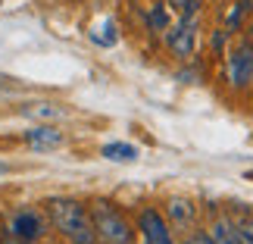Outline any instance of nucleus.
<instances>
[{
	"label": "nucleus",
	"mask_w": 253,
	"mask_h": 244,
	"mask_svg": "<svg viewBox=\"0 0 253 244\" xmlns=\"http://www.w3.org/2000/svg\"><path fill=\"white\" fill-rule=\"evenodd\" d=\"M47 213H50V222L56 226V232H63L72 244H94L97 232L94 222L87 216V210L79 200L72 197H50L47 200Z\"/></svg>",
	"instance_id": "f257e3e1"
},
{
	"label": "nucleus",
	"mask_w": 253,
	"mask_h": 244,
	"mask_svg": "<svg viewBox=\"0 0 253 244\" xmlns=\"http://www.w3.org/2000/svg\"><path fill=\"white\" fill-rule=\"evenodd\" d=\"M91 222L97 232V241L100 244H134V232L131 226L122 219V213L106 200H97L91 210Z\"/></svg>",
	"instance_id": "f03ea898"
},
{
	"label": "nucleus",
	"mask_w": 253,
	"mask_h": 244,
	"mask_svg": "<svg viewBox=\"0 0 253 244\" xmlns=\"http://www.w3.org/2000/svg\"><path fill=\"white\" fill-rule=\"evenodd\" d=\"M225 72H228L231 88H247L253 82V47L247 41H241V44H235L228 50Z\"/></svg>",
	"instance_id": "7ed1b4c3"
},
{
	"label": "nucleus",
	"mask_w": 253,
	"mask_h": 244,
	"mask_svg": "<svg viewBox=\"0 0 253 244\" xmlns=\"http://www.w3.org/2000/svg\"><path fill=\"white\" fill-rule=\"evenodd\" d=\"M197 16H181V22L172 28L166 35V44L175 56H181V60H188L194 53V47H197V22H194Z\"/></svg>",
	"instance_id": "20e7f679"
},
{
	"label": "nucleus",
	"mask_w": 253,
	"mask_h": 244,
	"mask_svg": "<svg viewBox=\"0 0 253 244\" xmlns=\"http://www.w3.org/2000/svg\"><path fill=\"white\" fill-rule=\"evenodd\" d=\"M9 235L19 238V241H38L44 235V219L35 210H19L9 219Z\"/></svg>",
	"instance_id": "39448f33"
},
{
	"label": "nucleus",
	"mask_w": 253,
	"mask_h": 244,
	"mask_svg": "<svg viewBox=\"0 0 253 244\" xmlns=\"http://www.w3.org/2000/svg\"><path fill=\"white\" fill-rule=\"evenodd\" d=\"M138 226L144 232V244H175L172 235H169V229H166V219H163L157 210H144Z\"/></svg>",
	"instance_id": "423d86ee"
},
{
	"label": "nucleus",
	"mask_w": 253,
	"mask_h": 244,
	"mask_svg": "<svg viewBox=\"0 0 253 244\" xmlns=\"http://www.w3.org/2000/svg\"><path fill=\"white\" fill-rule=\"evenodd\" d=\"M25 144L35 150H53L63 144V132H56L53 125H35L25 132Z\"/></svg>",
	"instance_id": "0eeeda50"
},
{
	"label": "nucleus",
	"mask_w": 253,
	"mask_h": 244,
	"mask_svg": "<svg viewBox=\"0 0 253 244\" xmlns=\"http://www.w3.org/2000/svg\"><path fill=\"white\" fill-rule=\"evenodd\" d=\"M166 213H169V219L175 222V226H181V229H188L194 222V216H197V210H194V203L188 197H172Z\"/></svg>",
	"instance_id": "6e6552de"
},
{
	"label": "nucleus",
	"mask_w": 253,
	"mask_h": 244,
	"mask_svg": "<svg viewBox=\"0 0 253 244\" xmlns=\"http://www.w3.org/2000/svg\"><path fill=\"white\" fill-rule=\"evenodd\" d=\"M103 157L113 163H131V160H138V147L125 141H113V144H103Z\"/></svg>",
	"instance_id": "1a4fd4ad"
},
{
	"label": "nucleus",
	"mask_w": 253,
	"mask_h": 244,
	"mask_svg": "<svg viewBox=\"0 0 253 244\" xmlns=\"http://www.w3.org/2000/svg\"><path fill=\"white\" fill-rule=\"evenodd\" d=\"M210 235L216 244H238V235H235V226L228 219H216V226L210 229Z\"/></svg>",
	"instance_id": "9d476101"
},
{
	"label": "nucleus",
	"mask_w": 253,
	"mask_h": 244,
	"mask_svg": "<svg viewBox=\"0 0 253 244\" xmlns=\"http://www.w3.org/2000/svg\"><path fill=\"white\" fill-rule=\"evenodd\" d=\"M253 9V0H235L231 3V13H228V32H238L241 22H244V16Z\"/></svg>",
	"instance_id": "9b49d317"
},
{
	"label": "nucleus",
	"mask_w": 253,
	"mask_h": 244,
	"mask_svg": "<svg viewBox=\"0 0 253 244\" xmlns=\"http://www.w3.org/2000/svg\"><path fill=\"white\" fill-rule=\"evenodd\" d=\"M147 22H150L153 32H166V28H169V9H166V3H153L150 13H147Z\"/></svg>",
	"instance_id": "f8f14e48"
},
{
	"label": "nucleus",
	"mask_w": 253,
	"mask_h": 244,
	"mask_svg": "<svg viewBox=\"0 0 253 244\" xmlns=\"http://www.w3.org/2000/svg\"><path fill=\"white\" fill-rule=\"evenodd\" d=\"M25 116H38V119H60L63 110H60V106H53V103H32V106H25Z\"/></svg>",
	"instance_id": "ddd939ff"
},
{
	"label": "nucleus",
	"mask_w": 253,
	"mask_h": 244,
	"mask_svg": "<svg viewBox=\"0 0 253 244\" xmlns=\"http://www.w3.org/2000/svg\"><path fill=\"white\" fill-rule=\"evenodd\" d=\"M231 226H235L238 244H253V219H241V222H231Z\"/></svg>",
	"instance_id": "4468645a"
},
{
	"label": "nucleus",
	"mask_w": 253,
	"mask_h": 244,
	"mask_svg": "<svg viewBox=\"0 0 253 244\" xmlns=\"http://www.w3.org/2000/svg\"><path fill=\"white\" fill-rule=\"evenodd\" d=\"M169 6H175L181 16H197L200 13V0H169Z\"/></svg>",
	"instance_id": "2eb2a0df"
},
{
	"label": "nucleus",
	"mask_w": 253,
	"mask_h": 244,
	"mask_svg": "<svg viewBox=\"0 0 253 244\" xmlns=\"http://www.w3.org/2000/svg\"><path fill=\"white\" fill-rule=\"evenodd\" d=\"M191 244H216V241H212V235H210V232H194V235L188 238Z\"/></svg>",
	"instance_id": "dca6fc26"
},
{
	"label": "nucleus",
	"mask_w": 253,
	"mask_h": 244,
	"mask_svg": "<svg viewBox=\"0 0 253 244\" xmlns=\"http://www.w3.org/2000/svg\"><path fill=\"white\" fill-rule=\"evenodd\" d=\"M212 47H216V50L225 47V32H216V35H212Z\"/></svg>",
	"instance_id": "f3484780"
},
{
	"label": "nucleus",
	"mask_w": 253,
	"mask_h": 244,
	"mask_svg": "<svg viewBox=\"0 0 253 244\" xmlns=\"http://www.w3.org/2000/svg\"><path fill=\"white\" fill-rule=\"evenodd\" d=\"M0 244H35V241H19V238H13V241H0Z\"/></svg>",
	"instance_id": "a211bd4d"
},
{
	"label": "nucleus",
	"mask_w": 253,
	"mask_h": 244,
	"mask_svg": "<svg viewBox=\"0 0 253 244\" xmlns=\"http://www.w3.org/2000/svg\"><path fill=\"white\" fill-rule=\"evenodd\" d=\"M3 172H9V166H6V163H0V175H3Z\"/></svg>",
	"instance_id": "6ab92c4d"
},
{
	"label": "nucleus",
	"mask_w": 253,
	"mask_h": 244,
	"mask_svg": "<svg viewBox=\"0 0 253 244\" xmlns=\"http://www.w3.org/2000/svg\"><path fill=\"white\" fill-rule=\"evenodd\" d=\"M250 38H253V22H250Z\"/></svg>",
	"instance_id": "aec40b11"
},
{
	"label": "nucleus",
	"mask_w": 253,
	"mask_h": 244,
	"mask_svg": "<svg viewBox=\"0 0 253 244\" xmlns=\"http://www.w3.org/2000/svg\"><path fill=\"white\" fill-rule=\"evenodd\" d=\"M184 244H191V241H184Z\"/></svg>",
	"instance_id": "412c9836"
}]
</instances>
